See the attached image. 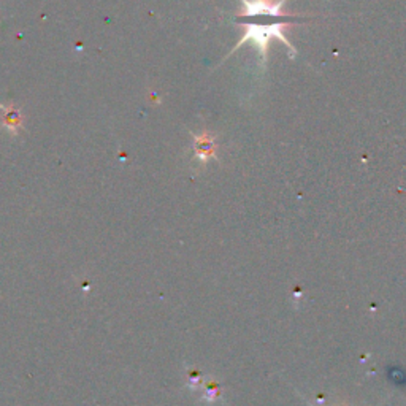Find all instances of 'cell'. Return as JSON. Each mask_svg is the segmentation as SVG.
Listing matches in <instances>:
<instances>
[{
  "instance_id": "6da1fadb",
  "label": "cell",
  "mask_w": 406,
  "mask_h": 406,
  "mask_svg": "<svg viewBox=\"0 0 406 406\" xmlns=\"http://www.w3.org/2000/svg\"><path fill=\"white\" fill-rule=\"evenodd\" d=\"M286 2L287 0H241V10L236 13V20L245 29V32H243L240 42L235 45V48L230 51L229 56L241 48L245 43L251 42L257 48L260 63H262V68H265L266 59H269L270 40L276 38L287 46L289 53L294 59L297 56V50L287 40L286 31L294 24H297L294 20L301 18L286 11V7H284Z\"/></svg>"
},
{
  "instance_id": "7a4b0ae2",
  "label": "cell",
  "mask_w": 406,
  "mask_h": 406,
  "mask_svg": "<svg viewBox=\"0 0 406 406\" xmlns=\"http://www.w3.org/2000/svg\"><path fill=\"white\" fill-rule=\"evenodd\" d=\"M216 138L210 132H202L199 135H194V156L202 164H206L208 160L216 158Z\"/></svg>"
},
{
  "instance_id": "3957f363",
  "label": "cell",
  "mask_w": 406,
  "mask_h": 406,
  "mask_svg": "<svg viewBox=\"0 0 406 406\" xmlns=\"http://www.w3.org/2000/svg\"><path fill=\"white\" fill-rule=\"evenodd\" d=\"M2 108V124L7 130L13 135H18L22 127V113L18 107L15 105H0Z\"/></svg>"
},
{
  "instance_id": "277c9868",
  "label": "cell",
  "mask_w": 406,
  "mask_h": 406,
  "mask_svg": "<svg viewBox=\"0 0 406 406\" xmlns=\"http://www.w3.org/2000/svg\"><path fill=\"white\" fill-rule=\"evenodd\" d=\"M310 406H315V405H313V403H310Z\"/></svg>"
}]
</instances>
